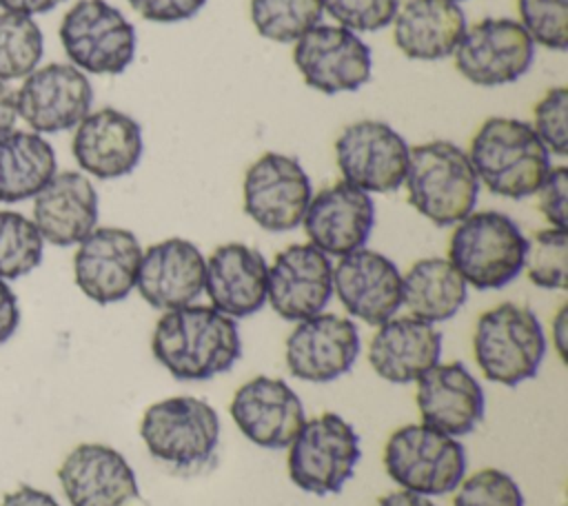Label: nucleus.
<instances>
[{"instance_id": "f257e3e1", "label": "nucleus", "mask_w": 568, "mask_h": 506, "mask_svg": "<svg viewBox=\"0 0 568 506\" xmlns=\"http://www.w3.org/2000/svg\"><path fill=\"white\" fill-rule=\"evenodd\" d=\"M153 357L175 380L204 382L235 366L242 355L237 322L213 306L164 311L151 337Z\"/></svg>"}, {"instance_id": "f03ea898", "label": "nucleus", "mask_w": 568, "mask_h": 506, "mask_svg": "<svg viewBox=\"0 0 568 506\" xmlns=\"http://www.w3.org/2000/svg\"><path fill=\"white\" fill-rule=\"evenodd\" d=\"M466 153L479 184L508 200L532 195L550 171L548 149L532 126L517 118H486Z\"/></svg>"}, {"instance_id": "7ed1b4c3", "label": "nucleus", "mask_w": 568, "mask_h": 506, "mask_svg": "<svg viewBox=\"0 0 568 506\" xmlns=\"http://www.w3.org/2000/svg\"><path fill=\"white\" fill-rule=\"evenodd\" d=\"M408 204L435 226H455L475 211L479 180L468 153L450 140L410 146L404 175Z\"/></svg>"}, {"instance_id": "20e7f679", "label": "nucleus", "mask_w": 568, "mask_h": 506, "mask_svg": "<svg viewBox=\"0 0 568 506\" xmlns=\"http://www.w3.org/2000/svg\"><path fill=\"white\" fill-rule=\"evenodd\" d=\"M140 437L155 462L178 473H197L215 457L220 417L202 397H164L142 413Z\"/></svg>"}, {"instance_id": "39448f33", "label": "nucleus", "mask_w": 568, "mask_h": 506, "mask_svg": "<svg viewBox=\"0 0 568 506\" xmlns=\"http://www.w3.org/2000/svg\"><path fill=\"white\" fill-rule=\"evenodd\" d=\"M526 235L501 211H473L459 220L448 242V260L468 286L495 291L524 271Z\"/></svg>"}, {"instance_id": "423d86ee", "label": "nucleus", "mask_w": 568, "mask_h": 506, "mask_svg": "<svg viewBox=\"0 0 568 506\" xmlns=\"http://www.w3.org/2000/svg\"><path fill=\"white\" fill-rule=\"evenodd\" d=\"M473 355L488 382L517 386L535 377L544 362V326L528 306L501 302L479 315L473 333Z\"/></svg>"}, {"instance_id": "0eeeda50", "label": "nucleus", "mask_w": 568, "mask_h": 506, "mask_svg": "<svg viewBox=\"0 0 568 506\" xmlns=\"http://www.w3.org/2000/svg\"><path fill=\"white\" fill-rule=\"evenodd\" d=\"M384 468L404 490L426 497L446 495L466 477V451L457 437L424 422L406 424L388 437Z\"/></svg>"}, {"instance_id": "6e6552de", "label": "nucleus", "mask_w": 568, "mask_h": 506, "mask_svg": "<svg viewBox=\"0 0 568 506\" xmlns=\"http://www.w3.org/2000/svg\"><path fill=\"white\" fill-rule=\"evenodd\" d=\"M286 448L291 482L313 495L339 493L362 457L357 431L331 411L304 419Z\"/></svg>"}, {"instance_id": "1a4fd4ad", "label": "nucleus", "mask_w": 568, "mask_h": 506, "mask_svg": "<svg viewBox=\"0 0 568 506\" xmlns=\"http://www.w3.org/2000/svg\"><path fill=\"white\" fill-rule=\"evenodd\" d=\"M60 42L75 69L118 75L135 58V27L106 0H78L60 22Z\"/></svg>"}, {"instance_id": "9d476101", "label": "nucleus", "mask_w": 568, "mask_h": 506, "mask_svg": "<svg viewBox=\"0 0 568 506\" xmlns=\"http://www.w3.org/2000/svg\"><path fill=\"white\" fill-rule=\"evenodd\" d=\"M242 198L244 213L260 229L284 233L302 224L313 186L297 158L266 151L246 169Z\"/></svg>"}, {"instance_id": "9b49d317", "label": "nucleus", "mask_w": 568, "mask_h": 506, "mask_svg": "<svg viewBox=\"0 0 568 506\" xmlns=\"http://www.w3.org/2000/svg\"><path fill=\"white\" fill-rule=\"evenodd\" d=\"M455 69L477 87L519 80L535 62V42L513 18H484L466 27L453 51Z\"/></svg>"}, {"instance_id": "f8f14e48", "label": "nucleus", "mask_w": 568, "mask_h": 506, "mask_svg": "<svg viewBox=\"0 0 568 506\" xmlns=\"http://www.w3.org/2000/svg\"><path fill=\"white\" fill-rule=\"evenodd\" d=\"M408 142L382 120H357L335 140V160L344 182L366 193H390L404 184Z\"/></svg>"}, {"instance_id": "ddd939ff", "label": "nucleus", "mask_w": 568, "mask_h": 506, "mask_svg": "<svg viewBox=\"0 0 568 506\" xmlns=\"http://www.w3.org/2000/svg\"><path fill=\"white\" fill-rule=\"evenodd\" d=\"M293 62L304 82L326 95L357 91L373 75L368 44L339 24H317L295 40Z\"/></svg>"}, {"instance_id": "4468645a", "label": "nucleus", "mask_w": 568, "mask_h": 506, "mask_svg": "<svg viewBox=\"0 0 568 506\" xmlns=\"http://www.w3.org/2000/svg\"><path fill=\"white\" fill-rule=\"evenodd\" d=\"M16 104L31 131L60 133L75 129L91 113L93 87L71 62H51L22 80Z\"/></svg>"}, {"instance_id": "2eb2a0df", "label": "nucleus", "mask_w": 568, "mask_h": 506, "mask_svg": "<svg viewBox=\"0 0 568 506\" xmlns=\"http://www.w3.org/2000/svg\"><path fill=\"white\" fill-rule=\"evenodd\" d=\"M142 246L133 231L95 226L75 249L73 277L95 304H115L135 289Z\"/></svg>"}, {"instance_id": "dca6fc26", "label": "nucleus", "mask_w": 568, "mask_h": 506, "mask_svg": "<svg viewBox=\"0 0 568 506\" xmlns=\"http://www.w3.org/2000/svg\"><path fill=\"white\" fill-rule=\"evenodd\" d=\"M359 355V331L353 320L317 313L295 322L284 342V362L293 377L326 384L346 375Z\"/></svg>"}, {"instance_id": "f3484780", "label": "nucleus", "mask_w": 568, "mask_h": 506, "mask_svg": "<svg viewBox=\"0 0 568 506\" xmlns=\"http://www.w3.org/2000/svg\"><path fill=\"white\" fill-rule=\"evenodd\" d=\"M58 479L71 506H138V477L113 446L84 442L67 453Z\"/></svg>"}, {"instance_id": "a211bd4d", "label": "nucleus", "mask_w": 568, "mask_h": 506, "mask_svg": "<svg viewBox=\"0 0 568 506\" xmlns=\"http://www.w3.org/2000/svg\"><path fill=\"white\" fill-rule=\"evenodd\" d=\"M333 295V262L311 242L288 244L268 264L266 302L288 320L300 322L326 308Z\"/></svg>"}, {"instance_id": "6ab92c4d", "label": "nucleus", "mask_w": 568, "mask_h": 506, "mask_svg": "<svg viewBox=\"0 0 568 506\" xmlns=\"http://www.w3.org/2000/svg\"><path fill=\"white\" fill-rule=\"evenodd\" d=\"M229 413L248 442L271 451L286 448L306 419L295 388L268 375L251 377L237 386Z\"/></svg>"}, {"instance_id": "aec40b11", "label": "nucleus", "mask_w": 568, "mask_h": 506, "mask_svg": "<svg viewBox=\"0 0 568 506\" xmlns=\"http://www.w3.org/2000/svg\"><path fill=\"white\" fill-rule=\"evenodd\" d=\"M333 293L348 315L379 326L402 306V273L384 253L357 249L333 266Z\"/></svg>"}, {"instance_id": "412c9836", "label": "nucleus", "mask_w": 568, "mask_h": 506, "mask_svg": "<svg viewBox=\"0 0 568 506\" xmlns=\"http://www.w3.org/2000/svg\"><path fill=\"white\" fill-rule=\"evenodd\" d=\"M302 226L308 242L328 257L364 249L375 226L373 198L344 180L324 186L311 198Z\"/></svg>"}, {"instance_id": "4be33fe9", "label": "nucleus", "mask_w": 568, "mask_h": 506, "mask_svg": "<svg viewBox=\"0 0 568 506\" xmlns=\"http://www.w3.org/2000/svg\"><path fill=\"white\" fill-rule=\"evenodd\" d=\"M71 151L84 173L98 180L124 178L142 160V126L135 118L113 107L91 111L75 126Z\"/></svg>"}, {"instance_id": "5701e85b", "label": "nucleus", "mask_w": 568, "mask_h": 506, "mask_svg": "<svg viewBox=\"0 0 568 506\" xmlns=\"http://www.w3.org/2000/svg\"><path fill=\"white\" fill-rule=\"evenodd\" d=\"M204 271L206 257L191 240L166 237L142 251L135 289L158 311L182 308L202 295Z\"/></svg>"}, {"instance_id": "b1692460", "label": "nucleus", "mask_w": 568, "mask_h": 506, "mask_svg": "<svg viewBox=\"0 0 568 506\" xmlns=\"http://www.w3.org/2000/svg\"><path fill=\"white\" fill-rule=\"evenodd\" d=\"M422 422L453 437L468 435L484 417V388L462 362H437L417 382Z\"/></svg>"}, {"instance_id": "393cba45", "label": "nucleus", "mask_w": 568, "mask_h": 506, "mask_svg": "<svg viewBox=\"0 0 568 506\" xmlns=\"http://www.w3.org/2000/svg\"><path fill=\"white\" fill-rule=\"evenodd\" d=\"M266 282L268 264L255 246L226 242L206 257L204 291L211 306L233 320L262 311L266 304Z\"/></svg>"}, {"instance_id": "a878e982", "label": "nucleus", "mask_w": 568, "mask_h": 506, "mask_svg": "<svg viewBox=\"0 0 568 506\" xmlns=\"http://www.w3.org/2000/svg\"><path fill=\"white\" fill-rule=\"evenodd\" d=\"M33 224L53 246L80 244L98 226V193L80 171L55 173L33 198Z\"/></svg>"}, {"instance_id": "bb28decb", "label": "nucleus", "mask_w": 568, "mask_h": 506, "mask_svg": "<svg viewBox=\"0 0 568 506\" xmlns=\"http://www.w3.org/2000/svg\"><path fill=\"white\" fill-rule=\"evenodd\" d=\"M442 357V333L417 317H390L368 344L371 368L390 384L417 382Z\"/></svg>"}, {"instance_id": "cd10ccee", "label": "nucleus", "mask_w": 568, "mask_h": 506, "mask_svg": "<svg viewBox=\"0 0 568 506\" xmlns=\"http://www.w3.org/2000/svg\"><path fill=\"white\" fill-rule=\"evenodd\" d=\"M466 31V16L450 0H408L393 18V40L410 60L453 55Z\"/></svg>"}, {"instance_id": "c85d7f7f", "label": "nucleus", "mask_w": 568, "mask_h": 506, "mask_svg": "<svg viewBox=\"0 0 568 506\" xmlns=\"http://www.w3.org/2000/svg\"><path fill=\"white\" fill-rule=\"evenodd\" d=\"M468 284L448 257H422L402 275V306L428 324L446 322L466 304Z\"/></svg>"}, {"instance_id": "c756f323", "label": "nucleus", "mask_w": 568, "mask_h": 506, "mask_svg": "<svg viewBox=\"0 0 568 506\" xmlns=\"http://www.w3.org/2000/svg\"><path fill=\"white\" fill-rule=\"evenodd\" d=\"M55 173V151L40 133L11 131L0 138V202L36 198Z\"/></svg>"}, {"instance_id": "7c9ffc66", "label": "nucleus", "mask_w": 568, "mask_h": 506, "mask_svg": "<svg viewBox=\"0 0 568 506\" xmlns=\"http://www.w3.org/2000/svg\"><path fill=\"white\" fill-rule=\"evenodd\" d=\"M324 0H251V22L255 31L273 42L300 40L322 24Z\"/></svg>"}, {"instance_id": "2f4dec72", "label": "nucleus", "mask_w": 568, "mask_h": 506, "mask_svg": "<svg viewBox=\"0 0 568 506\" xmlns=\"http://www.w3.org/2000/svg\"><path fill=\"white\" fill-rule=\"evenodd\" d=\"M44 36L24 13H0V80L27 78L42 60Z\"/></svg>"}, {"instance_id": "473e14b6", "label": "nucleus", "mask_w": 568, "mask_h": 506, "mask_svg": "<svg viewBox=\"0 0 568 506\" xmlns=\"http://www.w3.org/2000/svg\"><path fill=\"white\" fill-rule=\"evenodd\" d=\"M44 240L33 220L18 211L0 209V277L18 280L40 266Z\"/></svg>"}, {"instance_id": "72a5a7b5", "label": "nucleus", "mask_w": 568, "mask_h": 506, "mask_svg": "<svg viewBox=\"0 0 568 506\" xmlns=\"http://www.w3.org/2000/svg\"><path fill=\"white\" fill-rule=\"evenodd\" d=\"M524 269L535 286L564 291L568 282V231L548 226L526 237Z\"/></svg>"}, {"instance_id": "f704fd0d", "label": "nucleus", "mask_w": 568, "mask_h": 506, "mask_svg": "<svg viewBox=\"0 0 568 506\" xmlns=\"http://www.w3.org/2000/svg\"><path fill=\"white\" fill-rule=\"evenodd\" d=\"M519 24L535 44L552 51L568 47V0H517Z\"/></svg>"}, {"instance_id": "c9c22d12", "label": "nucleus", "mask_w": 568, "mask_h": 506, "mask_svg": "<svg viewBox=\"0 0 568 506\" xmlns=\"http://www.w3.org/2000/svg\"><path fill=\"white\" fill-rule=\"evenodd\" d=\"M453 506H524V495L506 470L481 468L459 482Z\"/></svg>"}, {"instance_id": "e433bc0d", "label": "nucleus", "mask_w": 568, "mask_h": 506, "mask_svg": "<svg viewBox=\"0 0 568 506\" xmlns=\"http://www.w3.org/2000/svg\"><path fill=\"white\" fill-rule=\"evenodd\" d=\"M397 9L399 0H324V11L353 33L386 29Z\"/></svg>"}, {"instance_id": "4c0bfd02", "label": "nucleus", "mask_w": 568, "mask_h": 506, "mask_svg": "<svg viewBox=\"0 0 568 506\" xmlns=\"http://www.w3.org/2000/svg\"><path fill=\"white\" fill-rule=\"evenodd\" d=\"M566 111H568V91L566 87H552L544 93V98L532 109V131L544 142L548 153L564 158L568 153V129H566Z\"/></svg>"}, {"instance_id": "58836bf2", "label": "nucleus", "mask_w": 568, "mask_h": 506, "mask_svg": "<svg viewBox=\"0 0 568 506\" xmlns=\"http://www.w3.org/2000/svg\"><path fill=\"white\" fill-rule=\"evenodd\" d=\"M537 202L539 211L550 226L566 229L568 217V169L566 166H550L544 182L539 184Z\"/></svg>"}, {"instance_id": "ea45409f", "label": "nucleus", "mask_w": 568, "mask_h": 506, "mask_svg": "<svg viewBox=\"0 0 568 506\" xmlns=\"http://www.w3.org/2000/svg\"><path fill=\"white\" fill-rule=\"evenodd\" d=\"M149 22H182L193 18L206 0H126Z\"/></svg>"}, {"instance_id": "a19ab883", "label": "nucleus", "mask_w": 568, "mask_h": 506, "mask_svg": "<svg viewBox=\"0 0 568 506\" xmlns=\"http://www.w3.org/2000/svg\"><path fill=\"white\" fill-rule=\"evenodd\" d=\"M20 324V306L18 297L7 284V280L0 277V344L9 342V337L16 333Z\"/></svg>"}, {"instance_id": "79ce46f5", "label": "nucleus", "mask_w": 568, "mask_h": 506, "mask_svg": "<svg viewBox=\"0 0 568 506\" xmlns=\"http://www.w3.org/2000/svg\"><path fill=\"white\" fill-rule=\"evenodd\" d=\"M0 506H60L53 495L33 488V486H20L11 493H7L0 502Z\"/></svg>"}, {"instance_id": "37998d69", "label": "nucleus", "mask_w": 568, "mask_h": 506, "mask_svg": "<svg viewBox=\"0 0 568 506\" xmlns=\"http://www.w3.org/2000/svg\"><path fill=\"white\" fill-rule=\"evenodd\" d=\"M18 120V104H16V91L0 80V138L11 133Z\"/></svg>"}, {"instance_id": "c03bdc74", "label": "nucleus", "mask_w": 568, "mask_h": 506, "mask_svg": "<svg viewBox=\"0 0 568 506\" xmlns=\"http://www.w3.org/2000/svg\"><path fill=\"white\" fill-rule=\"evenodd\" d=\"M550 342H552L559 360L566 362V353H568V304H561L559 311L552 317Z\"/></svg>"}, {"instance_id": "a18cd8bd", "label": "nucleus", "mask_w": 568, "mask_h": 506, "mask_svg": "<svg viewBox=\"0 0 568 506\" xmlns=\"http://www.w3.org/2000/svg\"><path fill=\"white\" fill-rule=\"evenodd\" d=\"M62 0H0L2 11L11 13H24V16H36V13H47L55 9Z\"/></svg>"}, {"instance_id": "49530a36", "label": "nucleus", "mask_w": 568, "mask_h": 506, "mask_svg": "<svg viewBox=\"0 0 568 506\" xmlns=\"http://www.w3.org/2000/svg\"><path fill=\"white\" fill-rule=\"evenodd\" d=\"M377 506H437L430 497L410 490H390L377 499Z\"/></svg>"}, {"instance_id": "de8ad7c7", "label": "nucleus", "mask_w": 568, "mask_h": 506, "mask_svg": "<svg viewBox=\"0 0 568 506\" xmlns=\"http://www.w3.org/2000/svg\"><path fill=\"white\" fill-rule=\"evenodd\" d=\"M450 2H462V0H450Z\"/></svg>"}]
</instances>
